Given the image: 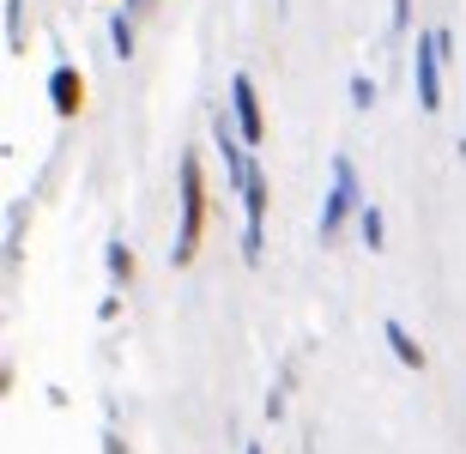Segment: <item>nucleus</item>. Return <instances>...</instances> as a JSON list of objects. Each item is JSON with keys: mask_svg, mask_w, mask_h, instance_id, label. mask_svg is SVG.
<instances>
[{"mask_svg": "<svg viewBox=\"0 0 466 454\" xmlns=\"http://www.w3.org/2000/svg\"><path fill=\"white\" fill-rule=\"evenodd\" d=\"M49 104H55L61 122H73V116L86 109V73L73 67V61H61V67L49 73Z\"/></svg>", "mask_w": 466, "mask_h": 454, "instance_id": "nucleus-6", "label": "nucleus"}, {"mask_svg": "<svg viewBox=\"0 0 466 454\" xmlns=\"http://www.w3.org/2000/svg\"><path fill=\"white\" fill-rule=\"evenodd\" d=\"M176 194H182V225H176V267H188L194 255H200V237H207V176H200V157L182 152V182H176Z\"/></svg>", "mask_w": 466, "mask_h": 454, "instance_id": "nucleus-1", "label": "nucleus"}, {"mask_svg": "<svg viewBox=\"0 0 466 454\" xmlns=\"http://www.w3.org/2000/svg\"><path fill=\"white\" fill-rule=\"evenodd\" d=\"M442 61H449V31H424L412 55V79H418V109L436 116L442 109Z\"/></svg>", "mask_w": 466, "mask_h": 454, "instance_id": "nucleus-2", "label": "nucleus"}, {"mask_svg": "<svg viewBox=\"0 0 466 454\" xmlns=\"http://www.w3.org/2000/svg\"><path fill=\"white\" fill-rule=\"evenodd\" d=\"M412 25V0H394V31H406Z\"/></svg>", "mask_w": 466, "mask_h": 454, "instance_id": "nucleus-12", "label": "nucleus"}, {"mask_svg": "<svg viewBox=\"0 0 466 454\" xmlns=\"http://www.w3.org/2000/svg\"><path fill=\"white\" fill-rule=\"evenodd\" d=\"M358 207V170H351V157H333V182H328V207H321V218H315V237L321 243H333L339 230H346V218Z\"/></svg>", "mask_w": 466, "mask_h": 454, "instance_id": "nucleus-3", "label": "nucleus"}, {"mask_svg": "<svg viewBox=\"0 0 466 454\" xmlns=\"http://www.w3.org/2000/svg\"><path fill=\"white\" fill-rule=\"evenodd\" d=\"M267 170L260 164H248V176H242V218H248V230H242V261L255 267L260 261V237H267Z\"/></svg>", "mask_w": 466, "mask_h": 454, "instance_id": "nucleus-4", "label": "nucleus"}, {"mask_svg": "<svg viewBox=\"0 0 466 454\" xmlns=\"http://www.w3.org/2000/svg\"><path fill=\"white\" fill-rule=\"evenodd\" d=\"M461 157H466V140H461Z\"/></svg>", "mask_w": 466, "mask_h": 454, "instance_id": "nucleus-14", "label": "nucleus"}, {"mask_svg": "<svg viewBox=\"0 0 466 454\" xmlns=\"http://www.w3.org/2000/svg\"><path fill=\"white\" fill-rule=\"evenodd\" d=\"M358 230H363V243H370V255H376V248H381V212L363 207V212H358Z\"/></svg>", "mask_w": 466, "mask_h": 454, "instance_id": "nucleus-9", "label": "nucleus"}, {"mask_svg": "<svg viewBox=\"0 0 466 454\" xmlns=\"http://www.w3.org/2000/svg\"><path fill=\"white\" fill-rule=\"evenodd\" d=\"M109 285H116V291H127V285H134V273H139V261H134V248L127 243H109Z\"/></svg>", "mask_w": 466, "mask_h": 454, "instance_id": "nucleus-8", "label": "nucleus"}, {"mask_svg": "<svg viewBox=\"0 0 466 454\" xmlns=\"http://www.w3.org/2000/svg\"><path fill=\"white\" fill-rule=\"evenodd\" d=\"M248 454H267V449H255V442H248Z\"/></svg>", "mask_w": 466, "mask_h": 454, "instance_id": "nucleus-13", "label": "nucleus"}, {"mask_svg": "<svg viewBox=\"0 0 466 454\" xmlns=\"http://www.w3.org/2000/svg\"><path fill=\"white\" fill-rule=\"evenodd\" d=\"M230 109H237V127H242V140H248V146H260V140H267L260 91H255V79H248V73H237V79H230Z\"/></svg>", "mask_w": 466, "mask_h": 454, "instance_id": "nucleus-5", "label": "nucleus"}, {"mask_svg": "<svg viewBox=\"0 0 466 454\" xmlns=\"http://www.w3.org/2000/svg\"><path fill=\"white\" fill-rule=\"evenodd\" d=\"M116 55H121V61L134 55V25H127V18H116Z\"/></svg>", "mask_w": 466, "mask_h": 454, "instance_id": "nucleus-11", "label": "nucleus"}, {"mask_svg": "<svg viewBox=\"0 0 466 454\" xmlns=\"http://www.w3.org/2000/svg\"><path fill=\"white\" fill-rule=\"evenodd\" d=\"M381 333H388V351H394L400 364H406V369H418V376H424V364H431V358H424V346H418L412 333L400 328V321H381Z\"/></svg>", "mask_w": 466, "mask_h": 454, "instance_id": "nucleus-7", "label": "nucleus"}, {"mask_svg": "<svg viewBox=\"0 0 466 454\" xmlns=\"http://www.w3.org/2000/svg\"><path fill=\"white\" fill-rule=\"evenodd\" d=\"M351 104H358V109L376 104V86H370V73H358V79H351Z\"/></svg>", "mask_w": 466, "mask_h": 454, "instance_id": "nucleus-10", "label": "nucleus"}]
</instances>
